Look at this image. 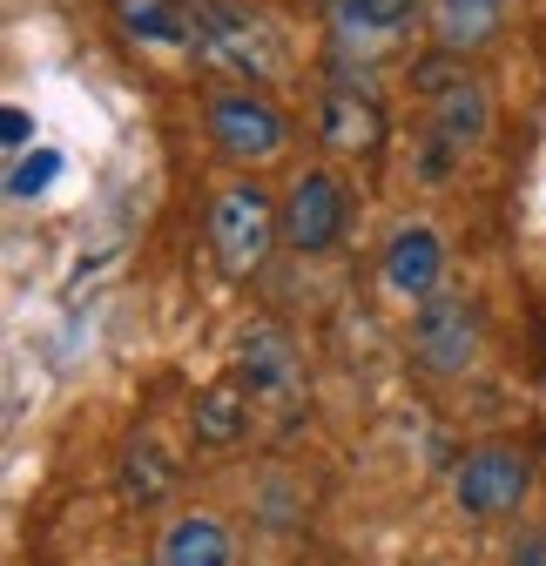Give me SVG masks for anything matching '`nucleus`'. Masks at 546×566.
Here are the masks:
<instances>
[{"label": "nucleus", "mask_w": 546, "mask_h": 566, "mask_svg": "<svg viewBox=\"0 0 546 566\" xmlns=\"http://www.w3.org/2000/svg\"><path fill=\"white\" fill-rule=\"evenodd\" d=\"M506 566H546V526L519 533V539H513V553H506Z\"/></svg>", "instance_id": "18"}, {"label": "nucleus", "mask_w": 546, "mask_h": 566, "mask_svg": "<svg viewBox=\"0 0 546 566\" xmlns=\"http://www.w3.org/2000/svg\"><path fill=\"white\" fill-rule=\"evenodd\" d=\"M0 128H8V135H0L8 149H28V142H34V115L28 108H8V115H0Z\"/></svg>", "instance_id": "19"}, {"label": "nucleus", "mask_w": 546, "mask_h": 566, "mask_svg": "<svg viewBox=\"0 0 546 566\" xmlns=\"http://www.w3.org/2000/svg\"><path fill=\"white\" fill-rule=\"evenodd\" d=\"M237 378L250 398H291L297 391V344L284 324H250L237 344Z\"/></svg>", "instance_id": "10"}, {"label": "nucleus", "mask_w": 546, "mask_h": 566, "mask_svg": "<svg viewBox=\"0 0 546 566\" xmlns=\"http://www.w3.org/2000/svg\"><path fill=\"white\" fill-rule=\"evenodd\" d=\"M210 142L230 156V163H270V156H284V142H291V122L270 108L263 95H250V88H230V95H217L210 102Z\"/></svg>", "instance_id": "6"}, {"label": "nucleus", "mask_w": 546, "mask_h": 566, "mask_svg": "<svg viewBox=\"0 0 546 566\" xmlns=\"http://www.w3.org/2000/svg\"><path fill=\"white\" fill-rule=\"evenodd\" d=\"M480 304L465 291H432L419 311H412V365L426 378H459L472 358H480Z\"/></svg>", "instance_id": "2"}, {"label": "nucleus", "mask_w": 546, "mask_h": 566, "mask_svg": "<svg viewBox=\"0 0 546 566\" xmlns=\"http://www.w3.org/2000/svg\"><path fill=\"white\" fill-rule=\"evenodd\" d=\"M439 270H445V243H439L432 223H405L385 243V291L405 297V304H426L439 291Z\"/></svg>", "instance_id": "9"}, {"label": "nucleus", "mask_w": 546, "mask_h": 566, "mask_svg": "<svg viewBox=\"0 0 546 566\" xmlns=\"http://www.w3.org/2000/svg\"><path fill=\"white\" fill-rule=\"evenodd\" d=\"M526 492H533V459L519 446H480V452H465L459 472H452V500L465 520H513L526 506Z\"/></svg>", "instance_id": "4"}, {"label": "nucleus", "mask_w": 546, "mask_h": 566, "mask_svg": "<svg viewBox=\"0 0 546 566\" xmlns=\"http://www.w3.org/2000/svg\"><path fill=\"white\" fill-rule=\"evenodd\" d=\"M156 566H237V539L217 513H182L162 526Z\"/></svg>", "instance_id": "12"}, {"label": "nucleus", "mask_w": 546, "mask_h": 566, "mask_svg": "<svg viewBox=\"0 0 546 566\" xmlns=\"http://www.w3.org/2000/svg\"><path fill=\"white\" fill-rule=\"evenodd\" d=\"M115 8V28L128 41H143V48H176L189 41V14L176 8V0H108Z\"/></svg>", "instance_id": "14"}, {"label": "nucleus", "mask_w": 546, "mask_h": 566, "mask_svg": "<svg viewBox=\"0 0 546 566\" xmlns=\"http://www.w3.org/2000/svg\"><path fill=\"white\" fill-rule=\"evenodd\" d=\"M412 82H419V95L432 102V128L426 135H439L445 149H472L486 128H493V102H486V88L459 67V54H426L419 67H412Z\"/></svg>", "instance_id": "3"}, {"label": "nucleus", "mask_w": 546, "mask_h": 566, "mask_svg": "<svg viewBox=\"0 0 546 566\" xmlns=\"http://www.w3.org/2000/svg\"><path fill=\"white\" fill-rule=\"evenodd\" d=\"M54 176H61V156H54V149H34V156H21V163H14L8 189H14V196L28 202V196H41V189H48Z\"/></svg>", "instance_id": "17"}, {"label": "nucleus", "mask_w": 546, "mask_h": 566, "mask_svg": "<svg viewBox=\"0 0 546 566\" xmlns=\"http://www.w3.org/2000/svg\"><path fill=\"white\" fill-rule=\"evenodd\" d=\"M317 135L330 142V149H345V156H365V149H378V135H385V108L358 82H330L324 102H317Z\"/></svg>", "instance_id": "11"}, {"label": "nucleus", "mask_w": 546, "mask_h": 566, "mask_svg": "<svg viewBox=\"0 0 546 566\" xmlns=\"http://www.w3.org/2000/svg\"><path fill=\"white\" fill-rule=\"evenodd\" d=\"M337 230H345V182L330 169H304L284 189V250L317 256V250L337 243Z\"/></svg>", "instance_id": "7"}, {"label": "nucleus", "mask_w": 546, "mask_h": 566, "mask_svg": "<svg viewBox=\"0 0 546 566\" xmlns=\"http://www.w3.org/2000/svg\"><path fill=\"white\" fill-rule=\"evenodd\" d=\"M189 41L210 67H230V75H250V82L270 67L263 28L243 8H230V0H189Z\"/></svg>", "instance_id": "5"}, {"label": "nucleus", "mask_w": 546, "mask_h": 566, "mask_svg": "<svg viewBox=\"0 0 546 566\" xmlns=\"http://www.w3.org/2000/svg\"><path fill=\"white\" fill-rule=\"evenodd\" d=\"M284 243V202L256 182H223L210 202V256L223 276H256L263 256Z\"/></svg>", "instance_id": "1"}, {"label": "nucleus", "mask_w": 546, "mask_h": 566, "mask_svg": "<svg viewBox=\"0 0 546 566\" xmlns=\"http://www.w3.org/2000/svg\"><path fill=\"white\" fill-rule=\"evenodd\" d=\"M162 492H169V459H162V446H128L122 452V500L128 506H156L162 500Z\"/></svg>", "instance_id": "16"}, {"label": "nucleus", "mask_w": 546, "mask_h": 566, "mask_svg": "<svg viewBox=\"0 0 546 566\" xmlns=\"http://www.w3.org/2000/svg\"><path fill=\"white\" fill-rule=\"evenodd\" d=\"M243 424H250V405L237 391H202L196 411H189L196 446H230V439H243Z\"/></svg>", "instance_id": "15"}, {"label": "nucleus", "mask_w": 546, "mask_h": 566, "mask_svg": "<svg viewBox=\"0 0 546 566\" xmlns=\"http://www.w3.org/2000/svg\"><path fill=\"white\" fill-rule=\"evenodd\" d=\"M419 0H330V48L337 61H378L405 28H412Z\"/></svg>", "instance_id": "8"}, {"label": "nucleus", "mask_w": 546, "mask_h": 566, "mask_svg": "<svg viewBox=\"0 0 546 566\" xmlns=\"http://www.w3.org/2000/svg\"><path fill=\"white\" fill-rule=\"evenodd\" d=\"M506 28V0H432V41L439 54H480Z\"/></svg>", "instance_id": "13"}]
</instances>
